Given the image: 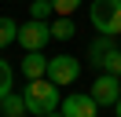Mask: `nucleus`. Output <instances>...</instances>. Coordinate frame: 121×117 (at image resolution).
<instances>
[{
    "mask_svg": "<svg viewBox=\"0 0 121 117\" xmlns=\"http://www.w3.org/2000/svg\"><path fill=\"white\" fill-rule=\"evenodd\" d=\"M22 99H26V113L48 117V113H55V110H59V84H52L48 77H37V80H30V84H26Z\"/></svg>",
    "mask_w": 121,
    "mask_h": 117,
    "instance_id": "obj_1",
    "label": "nucleus"
},
{
    "mask_svg": "<svg viewBox=\"0 0 121 117\" xmlns=\"http://www.w3.org/2000/svg\"><path fill=\"white\" fill-rule=\"evenodd\" d=\"M88 18L99 33L117 37L121 33V0H92L88 4Z\"/></svg>",
    "mask_w": 121,
    "mask_h": 117,
    "instance_id": "obj_2",
    "label": "nucleus"
},
{
    "mask_svg": "<svg viewBox=\"0 0 121 117\" xmlns=\"http://www.w3.org/2000/svg\"><path fill=\"white\" fill-rule=\"evenodd\" d=\"M77 77H81V58H73V55H55V58H48V80H52V84L66 88V84H73Z\"/></svg>",
    "mask_w": 121,
    "mask_h": 117,
    "instance_id": "obj_3",
    "label": "nucleus"
},
{
    "mask_svg": "<svg viewBox=\"0 0 121 117\" xmlns=\"http://www.w3.org/2000/svg\"><path fill=\"white\" fill-rule=\"evenodd\" d=\"M48 40H52V26H48V22L30 18L26 26H18V44H22L26 51H44Z\"/></svg>",
    "mask_w": 121,
    "mask_h": 117,
    "instance_id": "obj_4",
    "label": "nucleus"
},
{
    "mask_svg": "<svg viewBox=\"0 0 121 117\" xmlns=\"http://www.w3.org/2000/svg\"><path fill=\"white\" fill-rule=\"evenodd\" d=\"M88 95L99 102V106H114V102L121 99V77H114V73H99Z\"/></svg>",
    "mask_w": 121,
    "mask_h": 117,
    "instance_id": "obj_5",
    "label": "nucleus"
},
{
    "mask_svg": "<svg viewBox=\"0 0 121 117\" xmlns=\"http://www.w3.org/2000/svg\"><path fill=\"white\" fill-rule=\"evenodd\" d=\"M59 110H62V117H99V102L88 92L66 95V102H59Z\"/></svg>",
    "mask_w": 121,
    "mask_h": 117,
    "instance_id": "obj_6",
    "label": "nucleus"
},
{
    "mask_svg": "<svg viewBox=\"0 0 121 117\" xmlns=\"http://www.w3.org/2000/svg\"><path fill=\"white\" fill-rule=\"evenodd\" d=\"M22 73H26V80L48 77V58H44V51H26V58H22Z\"/></svg>",
    "mask_w": 121,
    "mask_h": 117,
    "instance_id": "obj_7",
    "label": "nucleus"
},
{
    "mask_svg": "<svg viewBox=\"0 0 121 117\" xmlns=\"http://www.w3.org/2000/svg\"><path fill=\"white\" fill-rule=\"evenodd\" d=\"M73 37H77L73 18H70V15H59V18L52 22V40H73Z\"/></svg>",
    "mask_w": 121,
    "mask_h": 117,
    "instance_id": "obj_8",
    "label": "nucleus"
},
{
    "mask_svg": "<svg viewBox=\"0 0 121 117\" xmlns=\"http://www.w3.org/2000/svg\"><path fill=\"white\" fill-rule=\"evenodd\" d=\"M0 110H4V117H26V99L18 92H8L0 99Z\"/></svg>",
    "mask_w": 121,
    "mask_h": 117,
    "instance_id": "obj_9",
    "label": "nucleus"
},
{
    "mask_svg": "<svg viewBox=\"0 0 121 117\" xmlns=\"http://www.w3.org/2000/svg\"><path fill=\"white\" fill-rule=\"evenodd\" d=\"M110 48H117V44H114V37H106V33H99L95 37V40H92L88 44V58H92V62H103V55H106V51H110Z\"/></svg>",
    "mask_w": 121,
    "mask_h": 117,
    "instance_id": "obj_10",
    "label": "nucleus"
},
{
    "mask_svg": "<svg viewBox=\"0 0 121 117\" xmlns=\"http://www.w3.org/2000/svg\"><path fill=\"white\" fill-rule=\"evenodd\" d=\"M8 44H18V22L0 15V48H8Z\"/></svg>",
    "mask_w": 121,
    "mask_h": 117,
    "instance_id": "obj_11",
    "label": "nucleus"
},
{
    "mask_svg": "<svg viewBox=\"0 0 121 117\" xmlns=\"http://www.w3.org/2000/svg\"><path fill=\"white\" fill-rule=\"evenodd\" d=\"M99 73H114V77H121V48H110V51L103 55Z\"/></svg>",
    "mask_w": 121,
    "mask_h": 117,
    "instance_id": "obj_12",
    "label": "nucleus"
},
{
    "mask_svg": "<svg viewBox=\"0 0 121 117\" xmlns=\"http://www.w3.org/2000/svg\"><path fill=\"white\" fill-rule=\"evenodd\" d=\"M11 84H15V70H11L8 58H0V99L11 92Z\"/></svg>",
    "mask_w": 121,
    "mask_h": 117,
    "instance_id": "obj_13",
    "label": "nucleus"
},
{
    "mask_svg": "<svg viewBox=\"0 0 121 117\" xmlns=\"http://www.w3.org/2000/svg\"><path fill=\"white\" fill-rule=\"evenodd\" d=\"M48 15H55L52 0H33V4H30V18H37V22H48Z\"/></svg>",
    "mask_w": 121,
    "mask_h": 117,
    "instance_id": "obj_14",
    "label": "nucleus"
},
{
    "mask_svg": "<svg viewBox=\"0 0 121 117\" xmlns=\"http://www.w3.org/2000/svg\"><path fill=\"white\" fill-rule=\"evenodd\" d=\"M84 0H52V7H55V15H73L77 7H81Z\"/></svg>",
    "mask_w": 121,
    "mask_h": 117,
    "instance_id": "obj_15",
    "label": "nucleus"
},
{
    "mask_svg": "<svg viewBox=\"0 0 121 117\" xmlns=\"http://www.w3.org/2000/svg\"><path fill=\"white\" fill-rule=\"evenodd\" d=\"M114 117H121V99H117V102H114Z\"/></svg>",
    "mask_w": 121,
    "mask_h": 117,
    "instance_id": "obj_16",
    "label": "nucleus"
},
{
    "mask_svg": "<svg viewBox=\"0 0 121 117\" xmlns=\"http://www.w3.org/2000/svg\"><path fill=\"white\" fill-rule=\"evenodd\" d=\"M48 117H62V110H55V113H48Z\"/></svg>",
    "mask_w": 121,
    "mask_h": 117,
    "instance_id": "obj_17",
    "label": "nucleus"
}]
</instances>
